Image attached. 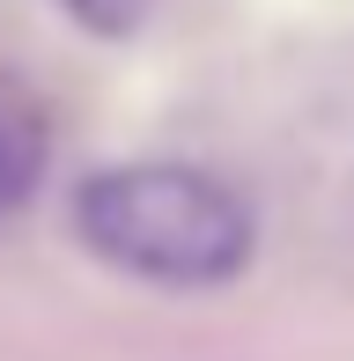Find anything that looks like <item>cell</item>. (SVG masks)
Masks as SVG:
<instances>
[{"instance_id": "obj_1", "label": "cell", "mask_w": 354, "mask_h": 361, "mask_svg": "<svg viewBox=\"0 0 354 361\" xmlns=\"http://www.w3.org/2000/svg\"><path fill=\"white\" fill-rule=\"evenodd\" d=\"M67 228L111 273L155 288H221L259 251L251 207L192 162H111L82 177Z\"/></svg>"}, {"instance_id": "obj_2", "label": "cell", "mask_w": 354, "mask_h": 361, "mask_svg": "<svg viewBox=\"0 0 354 361\" xmlns=\"http://www.w3.org/2000/svg\"><path fill=\"white\" fill-rule=\"evenodd\" d=\"M52 170V118L23 81H0V207H30Z\"/></svg>"}, {"instance_id": "obj_3", "label": "cell", "mask_w": 354, "mask_h": 361, "mask_svg": "<svg viewBox=\"0 0 354 361\" xmlns=\"http://www.w3.org/2000/svg\"><path fill=\"white\" fill-rule=\"evenodd\" d=\"M59 15H67L74 30H89V37L118 44V37H140L155 15V0H59Z\"/></svg>"}]
</instances>
